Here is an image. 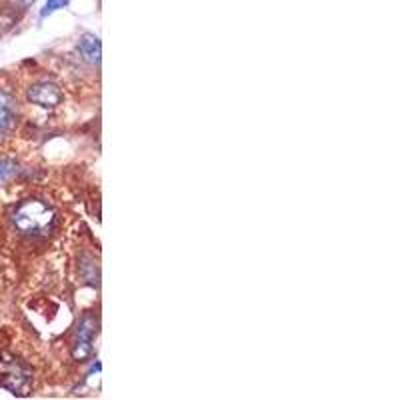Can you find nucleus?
Returning <instances> with one entry per match:
<instances>
[{"instance_id": "6", "label": "nucleus", "mask_w": 400, "mask_h": 400, "mask_svg": "<svg viewBox=\"0 0 400 400\" xmlns=\"http://www.w3.org/2000/svg\"><path fill=\"white\" fill-rule=\"evenodd\" d=\"M78 51L92 64L100 62V38L94 35H84L78 40Z\"/></svg>"}, {"instance_id": "1", "label": "nucleus", "mask_w": 400, "mask_h": 400, "mask_svg": "<svg viewBox=\"0 0 400 400\" xmlns=\"http://www.w3.org/2000/svg\"><path fill=\"white\" fill-rule=\"evenodd\" d=\"M10 220L24 237H48L56 226V212L44 200L28 199L15 206Z\"/></svg>"}, {"instance_id": "3", "label": "nucleus", "mask_w": 400, "mask_h": 400, "mask_svg": "<svg viewBox=\"0 0 400 400\" xmlns=\"http://www.w3.org/2000/svg\"><path fill=\"white\" fill-rule=\"evenodd\" d=\"M98 320L94 316H84L78 327L73 340V356L76 361H87L94 350V334H96Z\"/></svg>"}, {"instance_id": "5", "label": "nucleus", "mask_w": 400, "mask_h": 400, "mask_svg": "<svg viewBox=\"0 0 400 400\" xmlns=\"http://www.w3.org/2000/svg\"><path fill=\"white\" fill-rule=\"evenodd\" d=\"M17 120V98L8 91H0V138Z\"/></svg>"}, {"instance_id": "8", "label": "nucleus", "mask_w": 400, "mask_h": 400, "mask_svg": "<svg viewBox=\"0 0 400 400\" xmlns=\"http://www.w3.org/2000/svg\"><path fill=\"white\" fill-rule=\"evenodd\" d=\"M12 172H15V164L8 161H0V182L6 181Z\"/></svg>"}, {"instance_id": "4", "label": "nucleus", "mask_w": 400, "mask_h": 400, "mask_svg": "<svg viewBox=\"0 0 400 400\" xmlns=\"http://www.w3.org/2000/svg\"><path fill=\"white\" fill-rule=\"evenodd\" d=\"M28 100L42 109H55L62 102V92L55 82H37L26 92Z\"/></svg>"}, {"instance_id": "7", "label": "nucleus", "mask_w": 400, "mask_h": 400, "mask_svg": "<svg viewBox=\"0 0 400 400\" xmlns=\"http://www.w3.org/2000/svg\"><path fill=\"white\" fill-rule=\"evenodd\" d=\"M69 4V0H48L46 4H44V8H42V17H46V15H53L55 10H58V8H64Z\"/></svg>"}, {"instance_id": "2", "label": "nucleus", "mask_w": 400, "mask_h": 400, "mask_svg": "<svg viewBox=\"0 0 400 400\" xmlns=\"http://www.w3.org/2000/svg\"><path fill=\"white\" fill-rule=\"evenodd\" d=\"M0 384L12 394L26 397L33 388V372L17 356L0 354Z\"/></svg>"}]
</instances>
